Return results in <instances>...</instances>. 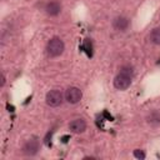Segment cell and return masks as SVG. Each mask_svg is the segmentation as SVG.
Segmentation results:
<instances>
[{"label":"cell","mask_w":160,"mask_h":160,"mask_svg":"<svg viewBox=\"0 0 160 160\" xmlns=\"http://www.w3.org/2000/svg\"><path fill=\"white\" fill-rule=\"evenodd\" d=\"M69 129L75 132V134H80V132H84L85 129H86V122L85 120L82 119H75L72 120L70 124H69Z\"/></svg>","instance_id":"cell-5"},{"label":"cell","mask_w":160,"mask_h":160,"mask_svg":"<svg viewBox=\"0 0 160 160\" xmlns=\"http://www.w3.org/2000/svg\"><path fill=\"white\" fill-rule=\"evenodd\" d=\"M5 85V75H4V72H1V81H0V86L2 88Z\"/></svg>","instance_id":"cell-13"},{"label":"cell","mask_w":160,"mask_h":160,"mask_svg":"<svg viewBox=\"0 0 160 160\" xmlns=\"http://www.w3.org/2000/svg\"><path fill=\"white\" fill-rule=\"evenodd\" d=\"M146 121H148V124L151 125V126H158V125H160V111H159V110L151 111V112L148 115Z\"/></svg>","instance_id":"cell-9"},{"label":"cell","mask_w":160,"mask_h":160,"mask_svg":"<svg viewBox=\"0 0 160 160\" xmlns=\"http://www.w3.org/2000/svg\"><path fill=\"white\" fill-rule=\"evenodd\" d=\"M134 156H135L136 159L142 160V159H145V152H144L142 150H140V149H136V150H134Z\"/></svg>","instance_id":"cell-12"},{"label":"cell","mask_w":160,"mask_h":160,"mask_svg":"<svg viewBox=\"0 0 160 160\" xmlns=\"http://www.w3.org/2000/svg\"><path fill=\"white\" fill-rule=\"evenodd\" d=\"M130 84H131V78L121 72H119L114 79V86L118 90H126L130 86Z\"/></svg>","instance_id":"cell-4"},{"label":"cell","mask_w":160,"mask_h":160,"mask_svg":"<svg viewBox=\"0 0 160 160\" xmlns=\"http://www.w3.org/2000/svg\"><path fill=\"white\" fill-rule=\"evenodd\" d=\"M64 48H65L64 46V41L60 38H56L55 36V38H51L49 40V42L46 45V52H48L49 56L56 58V56H59V55L62 54Z\"/></svg>","instance_id":"cell-1"},{"label":"cell","mask_w":160,"mask_h":160,"mask_svg":"<svg viewBox=\"0 0 160 160\" xmlns=\"http://www.w3.org/2000/svg\"><path fill=\"white\" fill-rule=\"evenodd\" d=\"M60 10H61V5H60V2L56 1V0L49 1V2L46 4V6H45V11H46L50 16L58 15V14L60 12Z\"/></svg>","instance_id":"cell-6"},{"label":"cell","mask_w":160,"mask_h":160,"mask_svg":"<svg viewBox=\"0 0 160 160\" xmlns=\"http://www.w3.org/2000/svg\"><path fill=\"white\" fill-rule=\"evenodd\" d=\"M45 100H46V104L49 106H52V108L59 106L62 102V94H61L60 90H56V89L55 90H50L46 94Z\"/></svg>","instance_id":"cell-2"},{"label":"cell","mask_w":160,"mask_h":160,"mask_svg":"<svg viewBox=\"0 0 160 160\" xmlns=\"http://www.w3.org/2000/svg\"><path fill=\"white\" fill-rule=\"evenodd\" d=\"M150 40H151V42H154L156 45H160V28H155V29L151 30Z\"/></svg>","instance_id":"cell-10"},{"label":"cell","mask_w":160,"mask_h":160,"mask_svg":"<svg viewBox=\"0 0 160 160\" xmlns=\"http://www.w3.org/2000/svg\"><path fill=\"white\" fill-rule=\"evenodd\" d=\"M120 72H121V74H124V75H128V76L132 78L134 70H132V68H131V66L126 65V66H121V68H120Z\"/></svg>","instance_id":"cell-11"},{"label":"cell","mask_w":160,"mask_h":160,"mask_svg":"<svg viewBox=\"0 0 160 160\" xmlns=\"http://www.w3.org/2000/svg\"><path fill=\"white\" fill-rule=\"evenodd\" d=\"M38 150H39V141L38 140H29L22 148V151L26 155H35L38 152Z\"/></svg>","instance_id":"cell-7"},{"label":"cell","mask_w":160,"mask_h":160,"mask_svg":"<svg viewBox=\"0 0 160 160\" xmlns=\"http://www.w3.org/2000/svg\"><path fill=\"white\" fill-rule=\"evenodd\" d=\"M129 26V20L128 18H124V16H118L114 19L112 21V28L118 31H124L126 28Z\"/></svg>","instance_id":"cell-8"},{"label":"cell","mask_w":160,"mask_h":160,"mask_svg":"<svg viewBox=\"0 0 160 160\" xmlns=\"http://www.w3.org/2000/svg\"><path fill=\"white\" fill-rule=\"evenodd\" d=\"M82 98V92L79 88H75V86H71L66 91H65V99L68 100V102L70 104H76L81 100Z\"/></svg>","instance_id":"cell-3"}]
</instances>
